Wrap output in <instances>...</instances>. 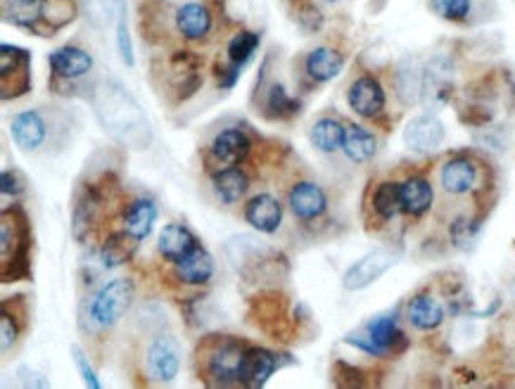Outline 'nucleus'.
<instances>
[{"instance_id": "nucleus-1", "label": "nucleus", "mask_w": 515, "mask_h": 389, "mask_svg": "<svg viewBox=\"0 0 515 389\" xmlns=\"http://www.w3.org/2000/svg\"><path fill=\"white\" fill-rule=\"evenodd\" d=\"M93 110L103 129L131 150H145L152 143V126L136 98L119 84L105 81L95 88Z\"/></svg>"}, {"instance_id": "nucleus-2", "label": "nucleus", "mask_w": 515, "mask_h": 389, "mask_svg": "<svg viewBox=\"0 0 515 389\" xmlns=\"http://www.w3.org/2000/svg\"><path fill=\"white\" fill-rule=\"evenodd\" d=\"M0 250H3V280L29 278V247L31 231L27 214L19 207L3 209V223H0Z\"/></svg>"}, {"instance_id": "nucleus-3", "label": "nucleus", "mask_w": 515, "mask_h": 389, "mask_svg": "<svg viewBox=\"0 0 515 389\" xmlns=\"http://www.w3.org/2000/svg\"><path fill=\"white\" fill-rule=\"evenodd\" d=\"M133 295H136V288H133L129 278H117L103 285L91 302V318L95 325H100V328L117 325L126 311H129Z\"/></svg>"}, {"instance_id": "nucleus-4", "label": "nucleus", "mask_w": 515, "mask_h": 389, "mask_svg": "<svg viewBox=\"0 0 515 389\" xmlns=\"http://www.w3.org/2000/svg\"><path fill=\"white\" fill-rule=\"evenodd\" d=\"M0 88L3 100L19 98L31 91V55L24 48L3 43L0 46Z\"/></svg>"}, {"instance_id": "nucleus-5", "label": "nucleus", "mask_w": 515, "mask_h": 389, "mask_svg": "<svg viewBox=\"0 0 515 389\" xmlns=\"http://www.w3.org/2000/svg\"><path fill=\"white\" fill-rule=\"evenodd\" d=\"M399 259H402V252L397 247H378L349 266L342 285H345V290H364L378 278H383Z\"/></svg>"}, {"instance_id": "nucleus-6", "label": "nucleus", "mask_w": 515, "mask_h": 389, "mask_svg": "<svg viewBox=\"0 0 515 389\" xmlns=\"http://www.w3.org/2000/svg\"><path fill=\"white\" fill-rule=\"evenodd\" d=\"M406 337L402 330L397 328V318L394 316H378L373 318L371 323L366 325L364 335H349L347 342L354 344V347L364 349L368 354L383 356L394 352L397 342H404Z\"/></svg>"}, {"instance_id": "nucleus-7", "label": "nucleus", "mask_w": 515, "mask_h": 389, "mask_svg": "<svg viewBox=\"0 0 515 389\" xmlns=\"http://www.w3.org/2000/svg\"><path fill=\"white\" fill-rule=\"evenodd\" d=\"M148 371L157 382H171L181 371V344L174 335H160L148 349Z\"/></svg>"}, {"instance_id": "nucleus-8", "label": "nucleus", "mask_w": 515, "mask_h": 389, "mask_svg": "<svg viewBox=\"0 0 515 389\" xmlns=\"http://www.w3.org/2000/svg\"><path fill=\"white\" fill-rule=\"evenodd\" d=\"M245 349L235 340H224L214 347L209 354V375L216 380V385H233L240 378V366H243Z\"/></svg>"}, {"instance_id": "nucleus-9", "label": "nucleus", "mask_w": 515, "mask_h": 389, "mask_svg": "<svg viewBox=\"0 0 515 389\" xmlns=\"http://www.w3.org/2000/svg\"><path fill=\"white\" fill-rule=\"evenodd\" d=\"M444 143V124L435 114H421L411 119L404 129V145L411 152L425 155V152L437 150Z\"/></svg>"}, {"instance_id": "nucleus-10", "label": "nucleus", "mask_w": 515, "mask_h": 389, "mask_svg": "<svg viewBox=\"0 0 515 389\" xmlns=\"http://www.w3.org/2000/svg\"><path fill=\"white\" fill-rule=\"evenodd\" d=\"M349 107L359 114V117H378L385 110V91L378 79L373 76H361L349 88Z\"/></svg>"}, {"instance_id": "nucleus-11", "label": "nucleus", "mask_w": 515, "mask_h": 389, "mask_svg": "<svg viewBox=\"0 0 515 389\" xmlns=\"http://www.w3.org/2000/svg\"><path fill=\"white\" fill-rule=\"evenodd\" d=\"M278 368V359L276 354L269 352V349L262 347H252L245 349L243 356V366H240V378L238 382L245 387H264L266 382Z\"/></svg>"}, {"instance_id": "nucleus-12", "label": "nucleus", "mask_w": 515, "mask_h": 389, "mask_svg": "<svg viewBox=\"0 0 515 389\" xmlns=\"http://www.w3.org/2000/svg\"><path fill=\"white\" fill-rule=\"evenodd\" d=\"M10 133L12 140L19 150L24 152H34L46 143L48 129H46V121H43L41 114L36 110H27V112H19L10 124Z\"/></svg>"}, {"instance_id": "nucleus-13", "label": "nucleus", "mask_w": 515, "mask_h": 389, "mask_svg": "<svg viewBox=\"0 0 515 389\" xmlns=\"http://www.w3.org/2000/svg\"><path fill=\"white\" fill-rule=\"evenodd\" d=\"M226 254L228 259H231L233 269L247 276V273L257 269L259 264H266V254H269V250H266L264 242L252 238V235H235V238L226 242Z\"/></svg>"}, {"instance_id": "nucleus-14", "label": "nucleus", "mask_w": 515, "mask_h": 389, "mask_svg": "<svg viewBox=\"0 0 515 389\" xmlns=\"http://www.w3.org/2000/svg\"><path fill=\"white\" fill-rule=\"evenodd\" d=\"M245 219L252 228H257L259 233H276L283 221V207L276 197L262 193L247 202Z\"/></svg>"}, {"instance_id": "nucleus-15", "label": "nucleus", "mask_w": 515, "mask_h": 389, "mask_svg": "<svg viewBox=\"0 0 515 389\" xmlns=\"http://www.w3.org/2000/svg\"><path fill=\"white\" fill-rule=\"evenodd\" d=\"M50 67L53 72L60 76V79L74 81V79H84V76L93 69V57L86 53L84 48L76 46H65L57 48L55 53L48 55Z\"/></svg>"}, {"instance_id": "nucleus-16", "label": "nucleus", "mask_w": 515, "mask_h": 389, "mask_svg": "<svg viewBox=\"0 0 515 389\" xmlns=\"http://www.w3.org/2000/svg\"><path fill=\"white\" fill-rule=\"evenodd\" d=\"M326 207H328L326 193H323L316 183L302 181L290 190V209L297 219L302 221L316 219V216L326 212Z\"/></svg>"}, {"instance_id": "nucleus-17", "label": "nucleus", "mask_w": 515, "mask_h": 389, "mask_svg": "<svg viewBox=\"0 0 515 389\" xmlns=\"http://www.w3.org/2000/svg\"><path fill=\"white\" fill-rule=\"evenodd\" d=\"M247 155H250V138H247L245 131L226 129L214 138L212 157L219 164L235 167V164L243 162Z\"/></svg>"}, {"instance_id": "nucleus-18", "label": "nucleus", "mask_w": 515, "mask_h": 389, "mask_svg": "<svg viewBox=\"0 0 515 389\" xmlns=\"http://www.w3.org/2000/svg\"><path fill=\"white\" fill-rule=\"evenodd\" d=\"M449 91H451L449 60H444V57H437V60H432L430 67L425 69L423 98L428 100V105L440 107L449 100Z\"/></svg>"}, {"instance_id": "nucleus-19", "label": "nucleus", "mask_w": 515, "mask_h": 389, "mask_svg": "<svg viewBox=\"0 0 515 389\" xmlns=\"http://www.w3.org/2000/svg\"><path fill=\"white\" fill-rule=\"evenodd\" d=\"M197 238L181 223H167L160 233V254L169 261H181L190 252L197 250Z\"/></svg>"}, {"instance_id": "nucleus-20", "label": "nucleus", "mask_w": 515, "mask_h": 389, "mask_svg": "<svg viewBox=\"0 0 515 389\" xmlns=\"http://www.w3.org/2000/svg\"><path fill=\"white\" fill-rule=\"evenodd\" d=\"M176 276L181 283L205 285L214 276V257L205 247H197L188 257L176 261Z\"/></svg>"}, {"instance_id": "nucleus-21", "label": "nucleus", "mask_w": 515, "mask_h": 389, "mask_svg": "<svg viewBox=\"0 0 515 389\" xmlns=\"http://www.w3.org/2000/svg\"><path fill=\"white\" fill-rule=\"evenodd\" d=\"M176 29L188 41H200L212 31V15H209L205 5L188 3L176 12Z\"/></svg>"}, {"instance_id": "nucleus-22", "label": "nucleus", "mask_w": 515, "mask_h": 389, "mask_svg": "<svg viewBox=\"0 0 515 389\" xmlns=\"http://www.w3.org/2000/svg\"><path fill=\"white\" fill-rule=\"evenodd\" d=\"M475 178H478V169L475 164L466 157L449 159L442 169V188L449 195H463L468 190H473Z\"/></svg>"}, {"instance_id": "nucleus-23", "label": "nucleus", "mask_w": 515, "mask_h": 389, "mask_svg": "<svg viewBox=\"0 0 515 389\" xmlns=\"http://www.w3.org/2000/svg\"><path fill=\"white\" fill-rule=\"evenodd\" d=\"M98 3L114 19V27H117V48L119 55H122V62L133 67V43L129 34V8H126V0H98Z\"/></svg>"}, {"instance_id": "nucleus-24", "label": "nucleus", "mask_w": 515, "mask_h": 389, "mask_svg": "<svg viewBox=\"0 0 515 389\" xmlns=\"http://www.w3.org/2000/svg\"><path fill=\"white\" fill-rule=\"evenodd\" d=\"M345 67V57L333 48H316L307 57V74L319 84L335 79Z\"/></svg>"}, {"instance_id": "nucleus-25", "label": "nucleus", "mask_w": 515, "mask_h": 389, "mask_svg": "<svg viewBox=\"0 0 515 389\" xmlns=\"http://www.w3.org/2000/svg\"><path fill=\"white\" fill-rule=\"evenodd\" d=\"M43 3L46 0H5L3 15L17 27L38 31V24L43 22Z\"/></svg>"}, {"instance_id": "nucleus-26", "label": "nucleus", "mask_w": 515, "mask_h": 389, "mask_svg": "<svg viewBox=\"0 0 515 389\" xmlns=\"http://www.w3.org/2000/svg\"><path fill=\"white\" fill-rule=\"evenodd\" d=\"M409 321L418 330H435L444 321V309L435 297L418 295L409 304Z\"/></svg>"}, {"instance_id": "nucleus-27", "label": "nucleus", "mask_w": 515, "mask_h": 389, "mask_svg": "<svg viewBox=\"0 0 515 389\" xmlns=\"http://www.w3.org/2000/svg\"><path fill=\"white\" fill-rule=\"evenodd\" d=\"M157 221V207L152 200H136L129 204L124 214V226L133 238L145 240L152 233V226Z\"/></svg>"}, {"instance_id": "nucleus-28", "label": "nucleus", "mask_w": 515, "mask_h": 389, "mask_svg": "<svg viewBox=\"0 0 515 389\" xmlns=\"http://www.w3.org/2000/svg\"><path fill=\"white\" fill-rule=\"evenodd\" d=\"M432 207V186L425 178L416 176L402 183V212L423 216Z\"/></svg>"}, {"instance_id": "nucleus-29", "label": "nucleus", "mask_w": 515, "mask_h": 389, "mask_svg": "<svg viewBox=\"0 0 515 389\" xmlns=\"http://www.w3.org/2000/svg\"><path fill=\"white\" fill-rule=\"evenodd\" d=\"M138 247V238H133L129 231L112 233L110 238L105 240V245L100 247V261L107 269H114V266H122L133 257Z\"/></svg>"}, {"instance_id": "nucleus-30", "label": "nucleus", "mask_w": 515, "mask_h": 389, "mask_svg": "<svg viewBox=\"0 0 515 389\" xmlns=\"http://www.w3.org/2000/svg\"><path fill=\"white\" fill-rule=\"evenodd\" d=\"M100 207H103V200H100L98 190L88 186L84 193H81L79 200H76L74 207V238L81 240L88 228H93V223L98 221Z\"/></svg>"}, {"instance_id": "nucleus-31", "label": "nucleus", "mask_w": 515, "mask_h": 389, "mask_svg": "<svg viewBox=\"0 0 515 389\" xmlns=\"http://www.w3.org/2000/svg\"><path fill=\"white\" fill-rule=\"evenodd\" d=\"M212 186L221 202L233 204L247 193V176L238 167H226L212 176Z\"/></svg>"}, {"instance_id": "nucleus-32", "label": "nucleus", "mask_w": 515, "mask_h": 389, "mask_svg": "<svg viewBox=\"0 0 515 389\" xmlns=\"http://www.w3.org/2000/svg\"><path fill=\"white\" fill-rule=\"evenodd\" d=\"M254 306H257V325H262V330L276 337L278 333H283L281 325H285V304L276 292L262 295L254 302Z\"/></svg>"}, {"instance_id": "nucleus-33", "label": "nucleus", "mask_w": 515, "mask_h": 389, "mask_svg": "<svg viewBox=\"0 0 515 389\" xmlns=\"http://www.w3.org/2000/svg\"><path fill=\"white\" fill-rule=\"evenodd\" d=\"M345 155L352 159V162L361 164L368 162L375 152H378V140L371 131L361 129V126H349L345 131V145H342Z\"/></svg>"}, {"instance_id": "nucleus-34", "label": "nucleus", "mask_w": 515, "mask_h": 389, "mask_svg": "<svg viewBox=\"0 0 515 389\" xmlns=\"http://www.w3.org/2000/svg\"><path fill=\"white\" fill-rule=\"evenodd\" d=\"M311 145L321 152H335L345 145V129L340 121L335 119H321L311 126Z\"/></svg>"}, {"instance_id": "nucleus-35", "label": "nucleus", "mask_w": 515, "mask_h": 389, "mask_svg": "<svg viewBox=\"0 0 515 389\" xmlns=\"http://www.w3.org/2000/svg\"><path fill=\"white\" fill-rule=\"evenodd\" d=\"M423 76L425 69L418 67L416 62H404L397 69V76H394V86H397L399 98L404 102H416L418 98H423Z\"/></svg>"}, {"instance_id": "nucleus-36", "label": "nucleus", "mask_w": 515, "mask_h": 389, "mask_svg": "<svg viewBox=\"0 0 515 389\" xmlns=\"http://www.w3.org/2000/svg\"><path fill=\"white\" fill-rule=\"evenodd\" d=\"M257 48H259V34H254V31H240V34L233 36V41L228 43V67L240 74V69L252 60V55L257 53Z\"/></svg>"}, {"instance_id": "nucleus-37", "label": "nucleus", "mask_w": 515, "mask_h": 389, "mask_svg": "<svg viewBox=\"0 0 515 389\" xmlns=\"http://www.w3.org/2000/svg\"><path fill=\"white\" fill-rule=\"evenodd\" d=\"M373 209L380 219H394L402 212V186H397V183H380L373 195Z\"/></svg>"}, {"instance_id": "nucleus-38", "label": "nucleus", "mask_w": 515, "mask_h": 389, "mask_svg": "<svg viewBox=\"0 0 515 389\" xmlns=\"http://www.w3.org/2000/svg\"><path fill=\"white\" fill-rule=\"evenodd\" d=\"M266 112L273 119H290L300 112V100L292 98L281 84H273L269 88V98H266Z\"/></svg>"}, {"instance_id": "nucleus-39", "label": "nucleus", "mask_w": 515, "mask_h": 389, "mask_svg": "<svg viewBox=\"0 0 515 389\" xmlns=\"http://www.w3.org/2000/svg\"><path fill=\"white\" fill-rule=\"evenodd\" d=\"M76 15L74 0H46L43 3V22L48 24L50 31L62 29Z\"/></svg>"}, {"instance_id": "nucleus-40", "label": "nucleus", "mask_w": 515, "mask_h": 389, "mask_svg": "<svg viewBox=\"0 0 515 389\" xmlns=\"http://www.w3.org/2000/svg\"><path fill=\"white\" fill-rule=\"evenodd\" d=\"M470 0H432V10L447 22H463L470 15Z\"/></svg>"}, {"instance_id": "nucleus-41", "label": "nucleus", "mask_w": 515, "mask_h": 389, "mask_svg": "<svg viewBox=\"0 0 515 389\" xmlns=\"http://www.w3.org/2000/svg\"><path fill=\"white\" fill-rule=\"evenodd\" d=\"M17 333V318L15 314H10L8 306L3 304V311H0V340H3L0 347H3V354H8L12 344L17 342Z\"/></svg>"}, {"instance_id": "nucleus-42", "label": "nucleus", "mask_w": 515, "mask_h": 389, "mask_svg": "<svg viewBox=\"0 0 515 389\" xmlns=\"http://www.w3.org/2000/svg\"><path fill=\"white\" fill-rule=\"evenodd\" d=\"M69 352H72L76 368H79L81 378H84L86 385H88V387H93V389H100V380H98V375H95V371L91 368V363H88L86 354L81 352V347H76V344H72V349H69Z\"/></svg>"}, {"instance_id": "nucleus-43", "label": "nucleus", "mask_w": 515, "mask_h": 389, "mask_svg": "<svg viewBox=\"0 0 515 389\" xmlns=\"http://www.w3.org/2000/svg\"><path fill=\"white\" fill-rule=\"evenodd\" d=\"M475 233H478V226L468 219H459L451 226V238L459 247H470L475 240Z\"/></svg>"}, {"instance_id": "nucleus-44", "label": "nucleus", "mask_w": 515, "mask_h": 389, "mask_svg": "<svg viewBox=\"0 0 515 389\" xmlns=\"http://www.w3.org/2000/svg\"><path fill=\"white\" fill-rule=\"evenodd\" d=\"M0 188H3V195H19L24 190V183L19 181L15 169H5L3 176H0Z\"/></svg>"}, {"instance_id": "nucleus-45", "label": "nucleus", "mask_w": 515, "mask_h": 389, "mask_svg": "<svg viewBox=\"0 0 515 389\" xmlns=\"http://www.w3.org/2000/svg\"><path fill=\"white\" fill-rule=\"evenodd\" d=\"M17 378H19V382H22L24 387H48V385H50L46 375H41V373L31 371V368H27V366L19 368V371H17Z\"/></svg>"}, {"instance_id": "nucleus-46", "label": "nucleus", "mask_w": 515, "mask_h": 389, "mask_svg": "<svg viewBox=\"0 0 515 389\" xmlns=\"http://www.w3.org/2000/svg\"><path fill=\"white\" fill-rule=\"evenodd\" d=\"M326 3H340V0H326Z\"/></svg>"}]
</instances>
